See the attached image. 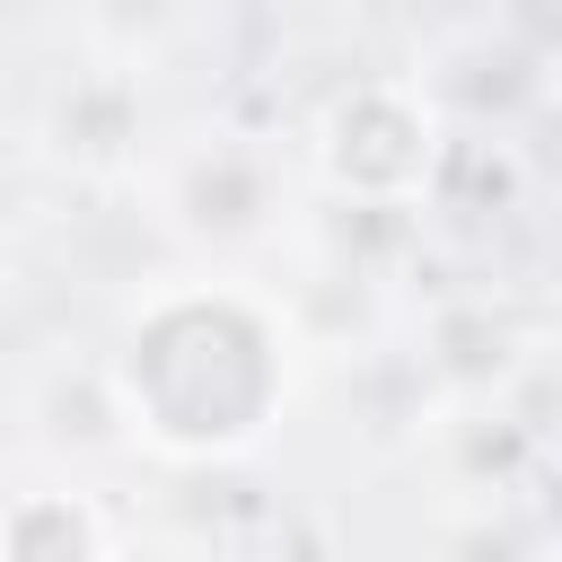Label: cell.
Listing matches in <instances>:
<instances>
[{"label": "cell", "mask_w": 562, "mask_h": 562, "mask_svg": "<svg viewBox=\"0 0 562 562\" xmlns=\"http://www.w3.org/2000/svg\"><path fill=\"white\" fill-rule=\"evenodd\" d=\"M26 211H35V167H26V149L0 140V255H9V237L26 228Z\"/></svg>", "instance_id": "8"}, {"label": "cell", "mask_w": 562, "mask_h": 562, "mask_svg": "<svg viewBox=\"0 0 562 562\" xmlns=\"http://www.w3.org/2000/svg\"><path fill=\"white\" fill-rule=\"evenodd\" d=\"M544 430H553V448H562V369L544 378Z\"/></svg>", "instance_id": "9"}, {"label": "cell", "mask_w": 562, "mask_h": 562, "mask_svg": "<svg viewBox=\"0 0 562 562\" xmlns=\"http://www.w3.org/2000/svg\"><path fill=\"white\" fill-rule=\"evenodd\" d=\"M0 562H123L114 518L79 483H18L0 492Z\"/></svg>", "instance_id": "5"}, {"label": "cell", "mask_w": 562, "mask_h": 562, "mask_svg": "<svg viewBox=\"0 0 562 562\" xmlns=\"http://www.w3.org/2000/svg\"><path fill=\"white\" fill-rule=\"evenodd\" d=\"M158 202H167V220L193 246H263L281 228L290 184H281L272 140H255V132H202V140H184L167 158Z\"/></svg>", "instance_id": "3"}, {"label": "cell", "mask_w": 562, "mask_h": 562, "mask_svg": "<svg viewBox=\"0 0 562 562\" xmlns=\"http://www.w3.org/2000/svg\"><path fill=\"white\" fill-rule=\"evenodd\" d=\"M0 299H9V255H0Z\"/></svg>", "instance_id": "11"}, {"label": "cell", "mask_w": 562, "mask_h": 562, "mask_svg": "<svg viewBox=\"0 0 562 562\" xmlns=\"http://www.w3.org/2000/svg\"><path fill=\"white\" fill-rule=\"evenodd\" d=\"M26 422H35V439L61 448V457H123V448H132V422H123V395H114L105 351H97V360H53V369L26 386Z\"/></svg>", "instance_id": "6"}, {"label": "cell", "mask_w": 562, "mask_h": 562, "mask_svg": "<svg viewBox=\"0 0 562 562\" xmlns=\"http://www.w3.org/2000/svg\"><path fill=\"white\" fill-rule=\"evenodd\" d=\"M448 123L422 79H351L307 132V167L342 211H422Z\"/></svg>", "instance_id": "2"}, {"label": "cell", "mask_w": 562, "mask_h": 562, "mask_svg": "<svg viewBox=\"0 0 562 562\" xmlns=\"http://www.w3.org/2000/svg\"><path fill=\"white\" fill-rule=\"evenodd\" d=\"M140 132H149V105H140V61L132 53H97L44 97V158L88 176V184L132 176Z\"/></svg>", "instance_id": "4"}, {"label": "cell", "mask_w": 562, "mask_h": 562, "mask_svg": "<svg viewBox=\"0 0 562 562\" xmlns=\"http://www.w3.org/2000/svg\"><path fill=\"white\" fill-rule=\"evenodd\" d=\"M501 562H562V544H527V553H501Z\"/></svg>", "instance_id": "10"}, {"label": "cell", "mask_w": 562, "mask_h": 562, "mask_svg": "<svg viewBox=\"0 0 562 562\" xmlns=\"http://www.w3.org/2000/svg\"><path fill=\"white\" fill-rule=\"evenodd\" d=\"M509 360H518V325L492 316V299H448L422 325V378L439 395H457V404L465 395H492L509 378Z\"/></svg>", "instance_id": "7"}, {"label": "cell", "mask_w": 562, "mask_h": 562, "mask_svg": "<svg viewBox=\"0 0 562 562\" xmlns=\"http://www.w3.org/2000/svg\"><path fill=\"white\" fill-rule=\"evenodd\" d=\"M299 316L281 290H255L237 272H176L149 281L105 351L132 448L167 465H237L255 457L290 395H299Z\"/></svg>", "instance_id": "1"}]
</instances>
